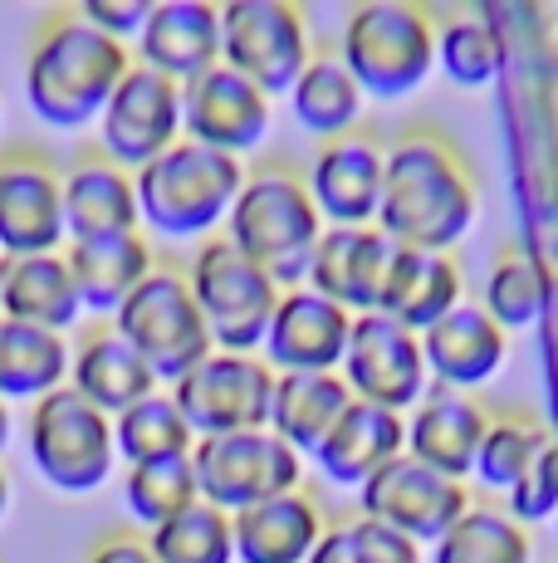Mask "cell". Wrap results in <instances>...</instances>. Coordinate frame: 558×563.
Instances as JSON below:
<instances>
[{"mask_svg": "<svg viewBox=\"0 0 558 563\" xmlns=\"http://www.w3.org/2000/svg\"><path fill=\"white\" fill-rule=\"evenodd\" d=\"M476 181H470L466 162L446 137L412 133L397 147H388L378 231L392 245L446 255L450 245L466 241V231L476 225Z\"/></svg>", "mask_w": 558, "mask_h": 563, "instance_id": "1", "label": "cell"}, {"mask_svg": "<svg viewBox=\"0 0 558 563\" xmlns=\"http://www.w3.org/2000/svg\"><path fill=\"white\" fill-rule=\"evenodd\" d=\"M127 69H133L127 45L83 25L79 10H64L40 30L25 59V99L40 123L74 133V128L99 123Z\"/></svg>", "mask_w": 558, "mask_h": 563, "instance_id": "2", "label": "cell"}, {"mask_svg": "<svg viewBox=\"0 0 558 563\" xmlns=\"http://www.w3.org/2000/svg\"><path fill=\"white\" fill-rule=\"evenodd\" d=\"M137 216L163 241H201L231 216L245 187L241 157H225L216 147H201L181 137L171 153L133 172Z\"/></svg>", "mask_w": 558, "mask_h": 563, "instance_id": "3", "label": "cell"}, {"mask_svg": "<svg viewBox=\"0 0 558 563\" xmlns=\"http://www.w3.org/2000/svg\"><path fill=\"white\" fill-rule=\"evenodd\" d=\"M225 241L265 269L279 289L309 285V265L324 241V216L299 177L260 172L245 177L241 197L225 216Z\"/></svg>", "mask_w": 558, "mask_h": 563, "instance_id": "4", "label": "cell"}, {"mask_svg": "<svg viewBox=\"0 0 558 563\" xmlns=\"http://www.w3.org/2000/svg\"><path fill=\"white\" fill-rule=\"evenodd\" d=\"M338 59L358 79L362 99H406L436 69V25L422 5L372 0L348 15Z\"/></svg>", "mask_w": 558, "mask_h": 563, "instance_id": "5", "label": "cell"}, {"mask_svg": "<svg viewBox=\"0 0 558 563\" xmlns=\"http://www.w3.org/2000/svg\"><path fill=\"white\" fill-rule=\"evenodd\" d=\"M113 333L153 367L157 383H167V387L181 383L191 367H201L216 353L187 275L167 269V265L153 269V275L123 299V309L113 313Z\"/></svg>", "mask_w": 558, "mask_h": 563, "instance_id": "6", "label": "cell"}, {"mask_svg": "<svg viewBox=\"0 0 558 563\" xmlns=\"http://www.w3.org/2000/svg\"><path fill=\"white\" fill-rule=\"evenodd\" d=\"M187 285L201 305V319H207L216 353L265 349V333H270V319L284 289L255 260H245L225 235H211V241H201L197 260H191Z\"/></svg>", "mask_w": 558, "mask_h": 563, "instance_id": "7", "label": "cell"}, {"mask_svg": "<svg viewBox=\"0 0 558 563\" xmlns=\"http://www.w3.org/2000/svg\"><path fill=\"white\" fill-rule=\"evenodd\" d=\"M30 461L64 495L99 490L118 465L113 417L83 402L69 383L30 407Z\"/></svg>", "mask_w": 558, "mask_h": 563, "instance_id": "8", "label": "cell"}, {"mask_svg": "<svg viewBox=\"0 0 558 563\" xmlns=\"http://www.w3.org/2000/svg\"><path fill=\"white\" fill-rule=\"evenodd\" d=\"M191 465H197L201 500L225 515H241L265 500H279V495H294L299 481H304L299 451L284 446L270 427L231 431V437H201L197 451H191Z\"/></svg>", "mask_w": 558, "mask_h": 563, "instance_id": "9", "label": "cell"}, {"mask_svg": "<svg viewBox=\"0 0 558 563\" xmlns=\"http://www.w3.org/2000/svg\"><path fill=\"white\" fill-rule=\"evenodd\" d=\"M309 30L289 0H225L221 5V64L250 79L265 99H279L309 69Z\"/></svg>", "mask_w": 558, "mask_h": 563, "instance_id": "10", "label": "cell"}, {"mask_svg": "<svg viewBox=\"0 0 558 563\" xmlns=\"http://www.w3.org/2000/svg\"><path fill=\"white\" fill-rule=\"evenodd\" d=\"M171 402L181 407L197 441L231 437V431H265L275 407V367L260 353H211L181 383H171Z\"/></svg>", "mask_w": 558, "mask_h": 563, "instance_id": "11", "label": "cell"}, {"mask_svg": "<svg viewBox=\"0 0 558 563\" xmlns=\"http://www.w3.org/2000/svg\"><path fill=\"white\" fill-rule=\"evenodd\" d=\"M343 383L358 402L412 411L426 397V358H422V333L402 329V323L382 319V313H358L348 333V353H343Z\"/></svg>", "mask_w": 558, "mask_h": 563, "instance_id": "12", "label": "cell"}, {"mask_svg": "<svg viewBox=\"0 0 558 563\" xmlns=\"http://www.w3.org/2000/svg\"><path fill=\"white\" fill-rule=\"evenodd\" d=\"M99 137L113 167L143 172L147 162H157L181 143V84L133 64L109 108H103Z\"/></svg>", "mask_w": 558, "mask_h": 563, "instance_id": "13", "label": "cell"}, {"mask_svg": "<svg viewBox=\"0 0 558 563\" xmlns=\"http://www.w3.org/2000/svg\"><path fill=\"white\" fill-rule=\"evenodd\" d=\"M358 505L362 519H378V525L406 534L412 544H436L470 510V495L460 481H446L412 456H397L358 490Z\"/></svg>", "mask_w": 558, "mask_h": 563, "instance_id": "14", "label": "cell"}, {"mask_svg": "<svg viewBox=\"0 0 558 563\" xmlns=\"http://www.w3.org/2000/svg\"><path fill=\"white\" fill-rule=\"evenodd\" d=\"M270 133V99L250 79L216 64L211 74L181 84V137L216 147L225 157H245Z\"/></svg>", "mask_w": 558, "mask_h": 563, "instance_id": "15", "label": "cell"}, {"mask_svg": "<svg viewBox=\"0 0 558 563\" xmlns=\"http://www.w3.org/2000/svg\"><path fill=\"white\" fill-rule=\"evenodd\" d=\"M353 313L324 299L319 289L299 285L279 295V309L265 333V363L275 373H338L348 353Z\"/></svg>", "mask_w": 558, "mask_h": 563, "instance_id": "16", "label": "cell"}, {"mask_svg": "<svg viewBox=\"0 0 558 563\" xmlns=\"http://www.w3.org/2000/svg\"><path fill=\"white\" fill-rule=\"evenodd\" d=\"M64 231V187L55 167L40 157L0 162V255H59Z\"/></svg>", "mask_w": 558, "mask_h": 563, "instance_id": "17", "label": "cell"}, {"mask_svg": "<svg viewBox=\"0 0 558 563\" xmlns=\"http://www.w3.org/2000/svg\"><path fill=\"white\" fill-rule=\"evenodd\" d=\"M143 69L171 84H191L221 64V5L211 0H163L153 5L143 35L133 40Z\"/></svg>", "mask_w": 558, "mask_h": 563, "instance_id": "18", "label": "cell"}, {"mask_svg": "<svg viewBox=\"0 0 558 563\" xmlns=\"http://www.w3.org/2000/svg\"><path fill=\"white\" fill-rule=\"evenodd\" d=\"M486 407L466 393H450V387H426V397L412 407L406 421V456L422 461L426 471L446 475V481H466L476 475L480 441H486Z\"/></svg>", "mask_w": 558, "mask_h": 563, "instance_id": "19", "label": "cell"}, {"mask_svg": "<svg viewBox=\"0 0 558 563\" xmlns=\"http://www.w3.org/2000/svg\"><path fill=\"white\" fill-rule=\"evenodd\" d=\"M392 241L378 225H324V241L309 265V289H319L324 299H334L338 309L358 313L378 309L382 275H388Z\"/></svg>", "mask_w": 558, "mask_h": 563, "instance_id": "20", "label": "cell"}, {"mask_svg": "<svg viewBox=\"0 0 558 563\" xmlns=\"http://www.w3.org/2000/svg\"><path fill=\"white\" fill-rule=\"evenodd\" d=\"M388 153L372 137H338L309 167V197L328 225H378Z\"/></svg>", "mask_w": 558, "mask_h": 563, "instance_id": "21", "label": "cell"}, {"mask_svg": "<svg viewBox=\"0 0 558 563\" xmlns=\"http://www.w3.org/2000/svg\"><path fill=\"white\" fill-rule=\"evenodd\" d=\"M504 349H510V333L480 305H466V299H460L442 323H432V329L422 333L426 373L442 387H450V393L486 387L504 367Z\"/></svg>", "mask_w": 558, "mask_h": 563, "instance_id": "22", "label": "cell"}, {"mask_svg": "<svg viewBox=\"0 0 558 563\" xmlns=\"http://www.w3.org/2000/svg\"><path fill=\"white\" fill-rule=\"evenodd\" d=\"M397 456H406V421L388 407L358 402V397L338 417V427L324 437V446L314 451L324 481L348 485V490H362Z\"/></svg>", "mask_w": 558, "mask_h": 563, "instance_id": "23", "label": "cell"}, {"mask_svg": "<svg viewBox=\"0 0 558 563\" xmlns=\"http://www.w3.org/2000/svg\"><path fill=\"white\" fill-rule=\"evenodd\" d=\"M64 187V231L69 245L83 241H113V235L137 231V187L133 172L113 167L109 157H89L79 167H69V177H59Z\"/></svg>", "mask_w": 558, "mask_h": 563, "instance_id": "24", "label": "cell"}, {"mask_svg": "<svg viewBox=\"0 0 558 563\" xmlns=\"http://www.w3.org/2000/svg\"><path fill=\"white\" fill-rule=\"evenodd\" d=\"M456 305H460V269L450 265V255H426V251H402V245H392L388 275H382V295H378V309L372 313H382V319L402 323V329H412V333H426Z\"/></svg>", "mask_w": 558, "mask_h": 563, "instance_id": "25", "label": "cell"}, {"mask_svg": "<svg viewBox=\"0 0 558 563\" xmlns=\"http://www.w3.org/2000/svg\"><path fill=\"white\" fill-rule=\"evenodd\" d=\"M0 313L49 333L74 329L83 319V299L69 275V260L64 255L0 260Z\"/></svg>", "mask_w": 558, "mask_h": 563, "instance_id": "26", "label": "cell"}, {"mask_svg": "<svg viewBox=\"0 0 558 563\" xmlns=\"http://www.w3.org/2000/svg\"><path fill=\"white\" fill-rule=\"evenodd\" d=\"M69 387L83 397V402L99 407L103 417H123V411L137 407L143 397L163 393L157 373L143 358H137V353L127 349V343L118 339L113 329L89 333V339L74 349V358H69Z\"/></svg>", "mask_w": 558, "mask_h": 563, "instance_id": "27", "label": "cell"}, {"mask_svg": "<svg viewBox=\"0 0 558 563\" xmlns=\"http://www.w3.org/2000/svg\"><path fill=\"white\" fill-rule=\"evenodd\" d=\"M231 525H235V559L241 563H309V554L324 539L319 505L299 490L231 515Z\"/></svg>", "mask_w": 558, "mask_h": 563, "instance_id": "28", "label": "cell"}, {"mask_svg": "<svg viewBox=\"0 0 558 563\" xmlns=\"http://www.w3.org/2000/svg\"><path fill=\"white\" fill-rule=\"evenodd\" d=\"M353 393L338 373H275V407L270 431L299 456H314L324 437L338 427Z\"/></svg>", "mask_w": 558, "mask_h": 563, "instance_id": "29", "label": "cell"}, {"mask_svg": "<svg viewBox=\"0 0 558 563\" xmlns=\"http://www.w3.org/2000/svg\"><path fill=\"white\" fill-rule=\"evenodd\" d=\"M64 260H69V275H74V285H79L83 309L109 313V319L123 309V299L157 269L153 245H147L137 231L133 235H113V241L69 245Z\"/></svg>", "mask_w": 558, "mask_h": 563, "instance_id": "30", "label": "cell"}, {"mask_svg": "<svg viewBox=\"0 0 558 563\" xmlns=\"http://www.w3.org/2000/svg\"><path fill=\"white\" fill-rule=\"evenodd\" d=\"M69 358L74 349L64 343V333L0 313V402H40L59 393L69 377Z\"/></svg>", "mask_w": 558, "mask_h": 563, "instance_id": "31", "label": "cell"}, {"mask_svg": "<svg viewBox=\"0 0 558 563\" xmlns=\"http://www.w3.org/2000/svg\"><path fill=\"white\" fill-rule=\"evenodd\" d=\"M289 108H294L299 128L324 143H338V137H353L362 118V89L348 69H343L338 54H314L309 69L299 74V84L289 89Z\"/></svg>", "mask_w": 558, "mask_h": 563, "instance_id": "32", "label": "cell"}, {"mask_svg": "<svg viewBox=\"0 0 558 563\" xmlns=\"http://www.w3.org/2000/svg\"><path fill=\"white\" fill-rule=\"evenodd\" d=\"M113 441H118V456L127 465L191 456L197 451V431L187 427V417L171 402V393H153L137 407H127L123 417H113Z\"/></svg>", "mask_w": 558, "mask_h": 563, "instance_id": "33", "label": "cell"}, {"mask_svg": "<svg viewBox=\"0 0 558 563\" xmlns=\"http://www.w3.org/2000/svg\"><path fill=\"white\" fill-rule=\"evenodd\" d=\"M201 500V485H197V465L191 456H167V461H143V465H127L123 475V505L137 525L163 529L167 519H177L181 510Z\"/></svg>", "mask_w": 558, "mask_h": 563, "instance_id": "34", "label": "cell"}, {"mask_svg": "<svg viewBox=\"0 0 558 563\" xmlns=\"http://www.w3.org/2000/svg\"><path fill=\"white\" fill-rule=\"evenodd\" d=\"M436 563H529V534L520 519L490 505H470L436 539Z\"/></svg>", "mask_w": 558, "mask_h": 563, "instance_id": "35", "label": "cell"}, {"mask_svg": "<svg viewBox=\"0 0 558 563\" xmlns=\"http://www.w3.org/2000/svg\"><path fill=\"white\" fill-rule=\"evenodd\" d=\"M147 549L157 563H235V525L225 510L197 500L163 529H153Z\"/></svg>", "mask_w": 558, "mask_h": 563, "instance_id": "36", "label": "cell"}, {"mask_svg": "<svg viewBox=\"0 0 558 563\" xmlns=\"http://www.w3.org/2000/svg\"><path fill=\"white\" fill-rule=\"evenodd\" d=\"M549 431L529 417H490L486 441H480V456H476V481L490 485V490L510 495L520 485V475L529 471V461L544 451Z\"/></svg>", "mask_w": 558, "mask_h": 563, "instance_id": "37", "label": "cell"}, {"mask_svg": "<svg viewBox=\"0 0 558 563\" xmlns=\"http://www.w3.org/2000/svg\"><path fill=\"white\" fill-rule=\"evenodd\" d=\"M480 309L500 323L504 333L529 329L534 319L544 313V275L524 251H504L486 275V299Z\"/></svg>", "mask_w": 558, "mask_h": 563, "instance_id": "38", "label": "cell"}, {"mask_svg": "<svg viewBox=\"0 0 558 563\" xmlns=\"http://www.w3.org/2000/svg\"><path fill=\"white\" fill-rule=\"evenodd\" d=\"M436 64L456 89H486L500 74V35L476 15H456L436 30Z\"/></svg>", "mask_w": 558, "mask_h": 563, "instance_id": "39", "label": "cell"}, {"mask_svg": "<svg viewBox=\"0 0 558 563\" xmlns=\"http://www.w3.org/2000/svg\"><path fill=\"white\" fill-rule=\"evenodd\" d=\"M309 563H422V544H412L406 534L378 525V519L358 515L338 529H324Z\"/></svg>", "mask_w": 558, "mask_h": 563, "instance_id": "40", "label": "cell"}, {"mask_svg": "<svg viewBox=\"0 0 558 563\" xmlns=\"http://www.w3.org/2000/svg\"><path fill=\"white\" fill-rule=\"evenodd\" d=\"M504 515L520 519V525L558 515V437L544 441V451L529 461V471L520 475V485L510 490V510Z\"/></svg>", "mask_w": 558, "mask_h": 563, "instance_id": "41", "label": "cell"}, {"mask_svg": "<svg viewBox=\"0 0 558 563\" xmlns=\"http://www.w3.org/2000/svg\"><path fill=\"white\" fill-rule=\"evenodd\" d=\"M147 15H153V0H83L79 5L83 25H93L99 35L118 40V45H127V40L143 35Z\"/></svg>", "mask_w": 558, "mask_h": 563, "instance_id": "42", "label": "cell"}, {"mask_svg": "<svg viewBox=\"0 0 558 563\" xmlns=\"http://www.w3.org/2000/svg\"><path fill=\"white\" fill-rule=\"evenodd\" d=\"M89 563H157L143 539H103L89 554Z\"/></svg>", "mask_w": 558, "mask_h": 563, "instance_id": "43", "label": "cell"}, {"mask_svg": "<svg viewBox=\"0 0 558 563\" xmlns=\"http://www.w3.org/2000/svg\"><path fill=\"white\" fill-rule=\"evenodd\" d=\"M10 402H0V456H5V446H10Z\"/></svg>", "mask_w": 558, "mask_h": 563, "instance_id": "44", "label": "cell"}, {"mask_svg": "<svg viewBox=\"0 0 558 563\" xmlns=\"http://www.w3.org/2000/svg\"><path fill=\"white\" fill-rule=\"evenodd\" d=\"M5 510H10V475L0 471V519H5Z\"/></svg>", "mask_w": 558, "mask_h": 563, "instance_id": "45", "label": "cell"}, {"mask_svg": "<svg viewBox=\"0 0 558 563\" xmlns=\"http://www.w3.org/2000/svg\"><path fill=\"white\" fill-rule=\"evenodd\" d=\"M549 563H558V559H549Z\"/></svg>", "mask_w": 558, "mask_h": 563, "instance_id": "46", "label": "cell"}]
</instances>
